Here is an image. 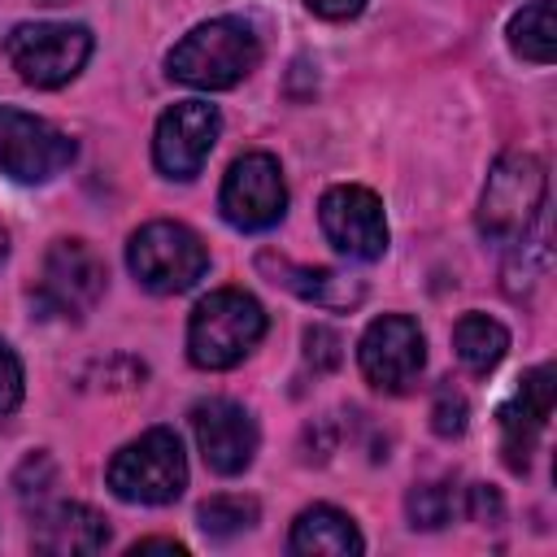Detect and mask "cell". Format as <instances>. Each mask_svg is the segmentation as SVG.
<instances>
[{"mask_svg":"<svg viewBox=\"0 0 557 557\" xmlns=\"http://www.w3.org/2000/svg\"><path fill=\"white\" fill-rule=\"evenodd\" d=\"M261 61V44L252 35L248 22L239 17H213L200 22L196 30H187L174 52H170V78L200 87V91H222L235 87L239 78H248Z\"/></svg>","mask_w":557,"mask_h":557,"instance_id":"obj_1","label":"cell"},{"mask_svg":"<svg viewBox=\"0 0 557 557\" xmlns=\"http://www.w3.org/2000/svg\"><path fill=\"white\" fill-rule=\"evenodd\" d=\"M261 335H265V309L248 292L222 287L196 305L187 322V357L200 370H231L261 344Z\"/></svg>","mask_w":557,"mask_h":557,"instance_id":"obj_2","label":"cell"},{"mask_svg":"<svg viewBox=\"0 0 557 557\" xmlns=\"http://www.w3.org/2000/svg\"><path fill=\"white\" fill-rule=\"evenodd\" d=\"M113 496L131 500V505H170L183 496L187 487V457L183 444L170 426H152L139 440H131L126 448L113 453L109 470H104Z\"/></svg>","mask_w":557,"mask_h":557,"instance_id":"obj_3","label":"cell"},{"mask_svg":"<svg viewBox=\"0 0 557 557\" xmlns=\"http://www.w3.org/2000/svg\"><path fill=\"white\" fill-rule=\"evenodd\" d=\"M544 191H548L544 161L531 152H505L483 183L479 231L496 244H518L535 226L544 209Z\"/></svg>","mask_w":557,"mask_h":557,"instance_id":"obj_4","label":"cell"},{"mask_svg":"<svg viewBox=\"0 0 557 557\" xmlns=\"http://www.w3.org/2000/svg\"><path fill=\"white\" fill-rule=\"evenodd\" d=\"M126 265L148 292L174 296V292H187L209 270V252L200 235L187 231L183 222H148L131 235Z\"/></svg>","mask_w":557,"mask_h":557,"instance_id":"obj_5","label":"cell"},{"mask_svg":"<svg viewBox=\"0 0 557 557\" xmlns=\"http://www.w3.org/2000/svg\"><path fill=\"white\" fill-rule=\"evenodd\" d=\"M87 57H91V30L87 26L22 22L9 35V61L35 87H61V83H70L83 70Z\"/></svg>","mask_w":557,"mask_h":557,"instance_id":"obj_6","label":"cell"},{"mask_svg":"<svg viewBox=\"0 0 557 557\" xmlns=\"http://www.w3.org/2000/svg\"><path fill=\"white\" fill-rule=\"evenodd\" d=\"M74 161V139L30 117L22 109L0 104V170L17 183H48Z\"/></svg>","mask_w":557,"mask_h":557,"instance_id":"obj_7","label":"cell"},{"mask_svg":"<svg viewBox=\"0 0 557 557\" xmlns=\"http://www.w3.org/2000/svg\"><path fill=\"white\" fill-rule=\"evenodd\" d=\"M104 296V261L83 239H57L39 270V309L61 318H83Z\"/></svg>","mask_w":557,"mask_h":557,"instance_id":"obj_8","label":"cell"},{"mask_svg":"<svg viewBox=\"0 0 557 557\" xmlns=\"http://www.w3.org/2000/svg\"><path fill=\"white\" fill-rule=\"evenodd\" d=\"M222 218L239 231H265L283 218L287 209V187H283V170L270 152H244L226 178H222Z\"/></svg>","mask_w":557,"mask_h":557,"instance_id":"obj_9","label":"cell"},{"mask_svg":"<svg viewBox=\"0 0 557 557\" xmlns=\"http://www.w3.org/2000/svg\"><path fill=\"white\" fill-rule=\"evenodd\" d=\"M361 374L379 387V392H409L422 374V361H426V339L418 331L413 318L405 313H383L366 326L361 335Z\"/></svg>","mask_w":557,"mask_h":557,"instance_id":"obj_10","label":"cell"},{"mask_svg":"<svg viewBox=\"0 0 557 557\" xmlns=\"http://www.w3.org/2000/svg\"><path fill=\"white\" fill-rule=\"evenodd\" d=\"M318 218H322L326 239H331L344 257L379 261V257L387 252L383 200H379L370 187H357V183L331 187V191L322 196V205H318Z\"/></svg>","mask_w":557,"mask_h":557,"instance_id":"obj_11","label":"cell"},{"mask_svg":"<svg viewBox=\"0 0 557 557\" xmlns=\"http://www.w3.org/2000/svg\"><path fill=\"white\" fill-rule=\"evenodd\" d=\"M218 131H222V117H218L213 104H205V100H178L174 109L161 113L157 135H152L157 170L170 174V178L200 174L205 157L218 144Z\"/></svg>","mask_w":557,"mask_h":557,"instance_id":"obj_12","label":"cell"},{"mask_svg":"<svg viewBox=\"0 0 557 557\" xmlns=\"http://www.w3.org/2000/svg\"><path fill=\"white\" fill-rule=\"evenodd\" d=\"M191 431L205 453V466L218 474H239L257 457V422L244 405L209 396L191 409Z\"/></svg>","mask_w":557,"mask_h":557,"instance_id":"obj_13","label":"cell"},{"mask_svg":"<svg viewBox=\"0 0 557 557\" xmlns=\"http://www.w3.org/2000/svg\"><path fill=\"white\" fill-rule=\"evenodd\" d=\"M548 413H553V370L540 366L522 379L518 396L500 409V453H505L509 470L522 474L531 466V453H535V440L548 426Z\"/></svg>","mask_w":557,"mask_h":557,"instance_id":"obj_14","label":"cell"},{"mask_svg":"<svg viewBox=\"0 0 557 557\" xmlns=\"http://www.w3.org/2000/svg\"><path fill=\"white\" fill-rule=\"evenodd\" d=\"M257 270L270 274V283L287 287V292H296L300 300H313V305H322V309H352V305H361V296H366V287H361L357 278L339 274V270L292 265L287 257H274V252H261V257H257Z\"/></svg>","mask_w":557,"mask_h":557,"instance_id":"obj_15","label":"cell"},{"mask_svg":"<svg viewBox=\"0 0 557 557\" xmlns=\"http://www.w3.org/2000/svg\"><path fill=\"white\" fill-rule=\"evenodd\" d=\"M109 544V522L87 509V505H57L39 513L35 548L52 557H74V553H100Z\"/></svg>","mask_w":557,"mask_h":557,"instance_id":"obj_16","label":"cell"},{"mask_svg":"<svg viewBox=\"0 0 557 557\" xmlns=\"http://www.w3.org/2000/svg\"><path fill=\"white\" fill-rule=\"evenodd\" d=\"M366 544L348 513L331 505H313L292 522V553L300 557H357Z\"/></svg>","mask_w":557,"mask_h":557,"instance_id":"obj_17","label":"cell"},{"mask_svg":"<svg viewBox=\"0 0 557 557\" xmlns=\"http://www.w3.org/2000/svg\"><path fill=\"white\" fill-rule=\"evenodd\" d=\"M453 348H457V357H461L466 370L487 374V370H496L500 357L509 352V331H505L496 318H487V313H466V318L453 326Z\"/></svg>","mask_w":557,"mask_h":557,"instance_id":"obj_18","label":"cell"},{"mask_svg":"<svg viewBox=\"0 0 557 557\" xmlns=\"http://www.w3.org/2000/svg\"><path fill=\"white\" fill-rule=\"evenodd\" d=\"M509 48L522 61L548 65L557 52V26H553V0H531L522 13H513L509 22Z\"/></svg>","mask_w":557,"mask_h":557,"instance_id":"obj_19","label":"cell"},{"mask_svg":"<svg viewBox=\"0 0 557 557\" xmlns=\"http://www.w3.org/2000/svg\"><path fill=\"white\" fill-rule=\"evenodd\" d=\"M461 505H466V500L457 496L453 483H418V487L409 492V500H405L409 522L422 527V531H435V527L453 522V518L461 513Z\"/></svg>","mask_w":557,"mask_h":557,"instance_id":"obj_20","label":"cell"},{"mask_svg":"<svg viewBox=\"0 0 557 557\" xmlns=\"http://www.w3.org/2000/svg\"><path fill=\"white\" fill-rule=\"evenodd\" d=\"M196 518H200L205 535L231 540V535H239V531H248L257 522V500H248V496H213V500L200 505Z\"/></svg>","mask_w":557,"mask_h":557,"instance_id":"obj_21","label":"cell"},{"mask_svg":"<svg viewBox=\"0 0 557 557\" xmlns=\"http://www.w3.org/2000/svg\"><path fill=\"white\" fill-rule=\"evenodd\" d=\"M466 418H470L466 396L453 392V387H440V392H435V405H431V426H435V435H444V440L461 435V431H466Z\"/></svg>","mask_w":557,"mask_h":557,"instance_id":"obj_22","label":"cell"},{"mask_svg":"<svg viewBox=\"0 0 557 557\" xmlns=\"http://www.w3.org/2000/svg\"><path fill=\"white\" fill-rule=\"evenodd\" d=\"M339 335L331 331V326H309L305 331V361L313 366V374H322V370H335L339 366Z\"/></svg>","mask_w":557,"mask_h":557,"instance_id":"obj_23","label":"cell"},{"mask_svg":"<svg viewBox=\"0 0 557 557\" xmlns=\"http://www.w3.org/2000/svg\"><path fill=\"white\" fill-rule=\"evenodd\" d=\"M22 400V366L13 357V348L0 339V413H13Z\"/></svg>","mask_w":557,"mask_h":557,"instance_id":"obj_24","label":"cell"},{"mask_svg":"<svg viewBox=\"0 0 557 557\" xmlns=\"http://www.w3.org/2000/svg\"><path fill=\"white\" fill-rule=\"evenodd\" d=\"M474 522H500V496L492 492V487H483V483H474V487H466V505H461Z\"/></svg>","mask_w":557,"mask_h":557,"instance_id":"obj_25","label":"cell"},{"mask_svg":"<svg viewBox=\"0 0 557 557\" xmlns=\"http://www.w3.org/2000/svg\"><path fill=\"white\" fill-rule=\"evenodd\" d=\"M305 4H309L318 17H331V22H339V17H352V13H357L366 0H305Z\"/></svg>","mask_w":557,"mask_h":557,"instance_id":"obj_26","label":"cell"},{"mask_svg":"<svg viewBox=\"0 0 557 557\" xmlns=\"http://www.w3.org/2000/svg\"><path fill=\"white\" fill-rule=\"evenodd\" d=\"M131 553H135V557H139V553H183V544H178V540H139Z\"/></svg>","mask_w":557,"mask_h":557,"instance_id":"obj_27","label":"cell"},{"mask_svg":"<svg viewBox=\"0 0 557 557\" xmlns=\"http://www.w3.org/2000/svg\"><path fill=\"white\" fill-rule=\"evenodd\" d=\"M4 252H9V235L0 231V261H4Z\"/></svg>","mask_w":557,"mask_h":557,"instance_id":"obj_28","label":"cell"}]
</instances>
